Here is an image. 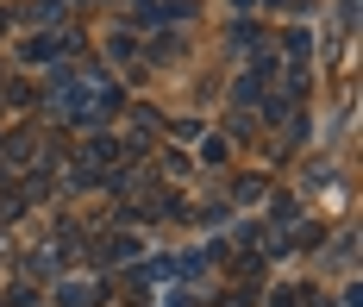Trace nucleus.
Returning <instances> with one entry per match:
<instances>
[{
	"label": "nucleus",
	"instance_id": "obj_1",
	"mask_svg": "<svg viewBox=\"0 0 363 307\" xmlns=\"http://www.w3.org/2000/svg\"><path fill=\"white\" fill-rule=\"evenodd\" d=\"M50 50H57V38H32V44H26V57H32V63H44Z\"/></svg>",
	"mask_w": 363,
	"mask_h": 307
}]
</instances>
